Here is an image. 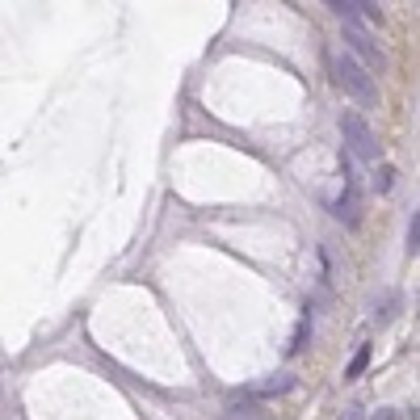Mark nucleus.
<instances>
[{"mask_svg": "<svg viewBox=\"0 0 420 420\" xmlns=\"http://www.w3.org/2000/svg\"><path fill=\"white\" fill-rule=\"evenodd\" d=\"M286 391H294V379H290V374H273V379L261 383L252 395H286Z\"/></svg>", "mask_w": 420, "mask_h": 420, "instance_id": "423d86ee", "label": "nucleus"}, {"mask_svg": "<svg viewBox=\"0 0 420 420\" xmlns=\"http://www.w3.org/2000/svg\"><path fill=\"white\" fill-rule=\"evenodd\" d=\"M345 46H349V55H362L366 63V72L370 67H383V50H379V42L370 38V29L366 25H358V21H345Z\"/></svg>", "mask_w": 420, "mask_h": 420, "instance_id": "7ed1b4c3", "label": "nucleus"}, {"mask_svg": "<svg viewBox=\"0 0 420 420\" xmlns=\"http://www.w3.org/2000/svg\"><path fill=\"white\" fill-rule=\"evenodd\" d=\"M420 248V219L412 215V223H408V252H416Z\"/></svg>", "mask_w": 420, "mask_h": 420, "instance_id": "1a4fd4ad", "label": "nucleus"}, {"mask_svg": "<svg viewBox=\"0 0 420 420\" xmlns=\"http://www.w3.org/2000/svg\"><path fill=\"white\" fill-rule=\"evenodd\" d=\"M366 366H370V345H362V349L353 353V362H349L345 379H362V374H366Z\"/></svg>", "mask_w": 420, "mask_h": 420, "instance_id": "0eeeda50", "label": "nucleus"}, {"mask_svg": "<svg viewBox=\"0 0 420 420\" xmlns=\"http://www.w3.org/2000/svg\"><path fill=\"white\" fill-rule=\"evenodd\" d=\"M328 63H332V76H337V80H341L358 101H362V105H374V101H379V84H374V76H370V72H366L349 50H332Z\"/></svg>", "mask_w": 420, "mask_h": 420, "instance_id": "f257e3e1", "label": "nucleus"}, {"mask_svg": "<svg viewBox=\"0 0 420 420\" xmlns=\"http://www.w3.org/2000/svg\"><path fill=\"white\" fill-rule=\"evenodd\" d=\"M341 420H366V412H362V408H345V416Z\"/></svg>", "mask_w": 420, "mask_h": 420, "instance_id": "f8f14e48", "label": "nucleus"}, {"mask_svg": "<svg viewBox=\"0 0 420 420\" xmlns=\"http://www.w3.org/2000/svg\"><path fill=\"white\" fill-rule=\"evenodd\" d=\"M341 135H345V151H349V156H358V160H366V164L379 160V139H374L370 122H366L358 109H345V114H341Z\"/></svg>", "mask_w": 420, "mask_h": 420, "instance_id": "f03ea898", "label": "nucleus"}, {"mask_svg": "<svg viewBox=\"0 0 420 420\" xmlns=\"http://www.w3.org/2000/svg\"><path fill=\"white\" fill-rule=\"evenodd\" d=\"M374 420H404V416H400L395 408H383V412H379V416H374Z\"/></svg>", "mask_w": 420, "mask_h": 420, "instance_id": "ddd939ff", "label": "nucleus"}, {"mask_svg": "<svg viewBox=\"0 0 420 420\" xmlns=\"http://www.w3.org/2000/svg\"><path fill=\"white\" fill-rule=\"evenodd\" d=\"M307 337H311V311L303 316V324H299V332H294V341H290V353H303V349H307Z\"/></svg>", "mask_w": 420, "mask_h": 420, "instance_id": "6e6552de", "label": "nucleus"}, {"mask_svg": "<svg viewBox=\"0 0 420 420\" xmlns=\"http://www.w3.org/2000/svg\"><path fill=\"white\" fill-rule=\"evenodd\" d=\"M391 181H395V168H383V177L374 181V185H379V194H387V189H391Z\"/></svg>", "mask_w": 420, "mask_h": 420, "instance_id": "9b49d317", "label": "nucleus"}, {"mask_svg": "<svg viewBox=\"0 0 420 420\" xmlns=\"http://www.w3.org/2000/svg\"><path fill=\"white\" fill-rule=\"evenodd\" d=\"M328 8H332L341 21H358V25H374V21H383V8L370 4V0H328Z\"/></svg>", "mask_w": 420, "mask_h": 420, "instance_id": "20e7f679", "label": "nucleus"}, {"mask_svg": "<svg viewBox=\"0 0 420 420\" xmlns=\"http://www.w3.org/2000/svg\"><path fill=\"white\" fill-rule=\"evenodd\" d=\"M395 307H400V294H387L383 311H374V316H379V320H391V316H395Z\"/></svg>", "mask_w": 420, "mask_h": 420, "instance_id": "9d476101", "label": "nucleus"}, {"mask_svg": "<svg viewBox=\"0 0 420 420\" xmlns=\"http://www.w3.org/2000/svg\"><path fill=\"white\" fill-rule=\"evenodd\" d=\"M332 215H337L345 227H358V223H362V189H358V181H345V194L332 202Z\"/></svg>", "mask_w": 420, "mask_h": 420, "instance_id": "39448f33", "label": "nucleus"}]
</instances>
